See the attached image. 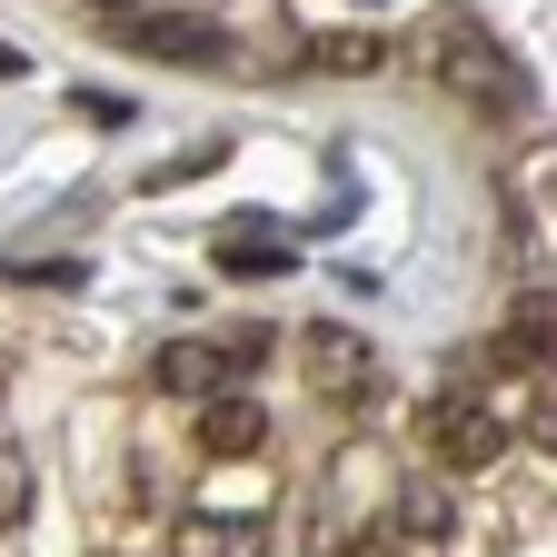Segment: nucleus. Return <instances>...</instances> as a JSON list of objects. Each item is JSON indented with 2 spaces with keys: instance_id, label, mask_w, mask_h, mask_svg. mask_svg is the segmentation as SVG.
Here are the masks:
<instances>
[{
  "instance_id": "1",
  "label": "nucleus",
  "mask_w": 557,
  "mask_h": 557,
  "mask_svg": "<svg viewBox=\"0 0 557 557\" xmlns=\"http://www.w3.org/2000/svg\"><path fill=\"white\" fill-rule=\"evenodd\" d=\"M418 60H429L438 90H458L487 120H518L528 110V70L487 40V21H468V11H429V21H418Z\"/></svg>"
},
{
  "instance_id": "2",
  "label": "nucleus",
  "mask_w": 557,
  "mask_h": 557,
  "mask_svg": "<svg viewBox=\"0 0 557 557\" xmlns=\"http://www.w3.org/2000/svg\"><path fill=\"white\" fill-rule=\"evenodd\" d=\"M429 448H438V468H487V458H508V448H518V408H498V398L468 379V388L438 398Z\"/></svg>"
},
{
  "instance_id": "3",
  "label": "nucleus",
  "mask_w": 557,
  "mask_h": 557,
  "mask_svg": "<svg viewBox=\"0 0 557 557\" xmlns=\"http://www.w3.org/2000/svg\"><path fill=\"white\" fill-rule=\"evenodd\" d=\"M110 30H120L129 50H160V60H180V70H220V60L239 50L230 30L180 21V11H139V0H110Z\"/></svg>"
},
{
  "instance_id": "4",
  "label": "nucleus",
  "mask_w": 557,
  "mask_h": 557,
  "mask_svg": "<svg viewBox=\"0 0 557 557\" xmlns=\"http://www.w3.org/2000/svg\"><path fill=\"white\" fill-rule=\"evenodd\" d=\"M170 557H269V528L259 508H189L170 528Z\"/></svg>"
},
{
  "instance_id": "5",
  "label": "nucleus",
  "mask_w": 557,
  "mask_h": 557,
  "mask_svg": "<svg viewBox=\"0 0 557 557\" xmlns=\"http://www.w3.org/2000/svg\"><path fill=\"white\" fill-rule=\"evenodd\" d=\"M199 448H209V458H259V448H269V418H259V398H239V388H209V408H199Z\"/></svg>"
},
{
  "instance_id": "6",
  "label": "nucleus",
  "mask_w": 557,
  "mask_h": 557,
  "mask_svg": "<svg viewBox=\"0 0 557 557\" xmlns=\"http://www.w3.org/2000/svg\"><path fill=\"white\" fill-rule=\"evenodd\" d=\"M309 359H319V388H329V398H369V388H379V379H369V348L338 338V329H309Z\"/></svg>"
},
{
  "instance_id": "7",
  "label": "nucleus",
  "mask_w": 557,
  "mask_h": 557,
  "mask_svg": "<svg viewBox=\"0 0 557 557\" xmlns=\"http://www.w3.org/2000/svg\"><path fill=\"white\" fill-rule=\"evenodd\" d=\"M21 518H30V458H21V438H0V537Z\"/></svg>"
},
{
  "instance_id": "8",
  "label": "nucleus",
  "mask_w": 557,
  "mask_h": 557,
  "mask_svg": "<svg viewBox=\"0 0 557 557\" xmlns=\"http://www.w3.org/2000/svg\"><path fill=\"white\" fill-rule=\"evenodd\" d=\"M160 388H220V359H209V348H170V359H160Z\"/></svg>"
},
{
  "instance_id": "9",
  "label": "nucleus",
  "mask_w": 557,
  "mask_h": 557,
  "mask_svg": "<svg viewBox=\"0 0 557 557\" xmlns=\"http://www.w3.org/2000/svg\"><path fill=\"white\" fill-rule=\"evenodd\" d=\"M220 269H249V278H269V269H289V249H269V239H230V249H220Z\"/></svg>"
}]
</instances>
